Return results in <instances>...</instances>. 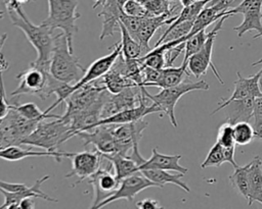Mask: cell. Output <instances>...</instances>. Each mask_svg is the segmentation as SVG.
Here are the masks:
<instances>
[{
	"label": "cell",
	"instance_id": "cell-1",
	"mask_svg": "<svg viewBox=\"0 0 262 209\" xmlns=\"http://www.w3.org/2000/svg\"><path fill=\"white\" fill-rule=\"evenodd\" d=\"M6 6L11 23L25 34L27 40L37 52V59L34 63L49 66V61L54 47V30L43 25L42 23L39 25L34 24L24 12L21 4L15 0H6Z\"/></svg>",
	"mask_w": 262,
	"mask_h": 209
},
{
	"label": "cell",
	"instance_id": "cell-2",
	"mask_svg": "<svg viewBox=\"0 0 262 209\" xmlns=\"http://www.w3.org/2000/svg\"><path fill=\"white\" fill-rule=\"evenodd\" d=\"M19 80L18 86L11 92V96L33 95L44 100L55 94L56 91L64 84L57 81L49 71V66L38 65L34 62L30 67L16 75Z\"/></svg>",
	"mask_w": 262,
	"mask_h": 209
},
{
	"label": "cell",
	"instance_id": "cell-3",
	"mask_svg": "<svg viewBox=\"0 0 262 209\" xmlns=\"http://www.w3.org/2000/svg\"><path fill=\"white\" fill-rule=\"evenodd\" d=\"M49 71L57 81L70 85L80 81L86 71L80 64L79 58L70 51L63 33L55 35L54 47L49 61Z\"/></svg>",
	"mask_w": 262,
	"mask_h": 209
},
{
	"label": "cell",
	"instance_id": "cell-4",
	"mask_svg": "<svg viewBox=\"0 0 262 209\" xmlns=\"http://www.w3.org/2000/svg\"><path fill=\"white\" fill-rule=\"evenodd\" d=\"M75 136L76 133L71 123L60 116L53 121H40L21 142V145L38 147L47 151H59V146Z\"/></svg>",
	"mask_w": 262,
	"mask_h": 209
},
{
	"label": "cell",
	"instance_id": "cell-5",
	"mask_svg": "<svg viewBox=\"0 0 262 209\" xmlns=\"http://www.w3.org/2000/svg\"><path fill=\"white\" fill-rule=\"evenodd\" d=\"M48 15L41 22L52 30L60 29L66 35L69 48L74 52V37L78 32L76 21L81 16L77 11L78 0H47Z\"/></svg>",
	"mask_w": 262,
	"mask_h": 209
},
{
	"label": "cell",
	"instance_id": "cell-6",
	"mask_svg": "<svg viewBox=\"0 0 262 209\" xmlns=\"http://www.w3.org/2000/svg\"><path fill=\"white\" fill-rule=\"evenodd\" d=\"M141 89L145 97L156 103L162 111L166 113L169 117L170 122L174 127H177V121L175 117V106L178 100L186 93L196 91V90H209V85L205 81H198L195 83L191 82H182L179 85L164 88L158 94L150 95L144 86H141Z\"/></svg>",
	"mask_w": 262,
	"mask_h": 209
},
{
	"label": "cell",
	"instance_id": "cell-7",
	"mask_svg": "<svg viewBox=\"0 0 262 209\" xmlns=\"http://www.w3.org/2000/svg\"><path fill=\"white\" fill-rule=\"evenodd\" d=\"M39 122L24 117L11 108L7 115L0 120V149L10 145H21V142Z\"/></svg>",
	"mask_w": 262,
	"mask_h": 209
},
{
	"label": "cell",
	"instance_id": "cell-8",
	"mask_svg": "<svg viewBox=\"0 0 262 209\" xmlns=\"http://www.w3.org/2000/svg\"><path fill=\"white\" fill-rule=\"evenodd\" d=\"M228 16H230V15H224L221 18L218 19V22L209 32L208 39L206 40L204 46L196 53H194L193 55H191L188 58V60H187V70L191 74H193L195 77H200V76L206 74L208 67H211L215 76L217 77V80L222 85H224V82L221 79V75L219 74L217 67L215 66V64L212 61V54H213V46H214L215 38H216L218 32L220 31V29L222 28V24H223L224 20Z\"/></svg>",
	"mask_w": 262,
	"mask_h": 209
},
{
	"label": "cell",
	"instance_id": "cell-9",
	"mask_svg": "<svg viewBox=\"0 0 262 209\" xmlns=\"http://www.w3.org/2000/svg\"><path fill=\"white\" fill-rule=\"evenodd\" d=\"M231 15L241 13L244 19L241 24L233 28L238 37L250 31H257L258 34L254 39L260 38L262 35V0H242L238 5L229 10Z\"/></svg>",
	"mask_w": 262,
	"mask_h": 209
},
{
	"label": "cell",
	"instance_id": "cell-10",
	"mask_svg": "<svg viewBox=\"0 0 262 209\" xmlns=\"http://www.w3.org/2000/svg\"><path fill=\"white\" fill-rule=\"evenodd\" d=\"M84 142V147L93 145L101 154L120 153L127 155L113 135L110 124L98 125L88 130H81L76 134Z\"/></svg>",
	"mask_w": 262,
	"mask_h": 209
},
{
	"label": "cell",
	"instance_id": "cell-11",
	"mask_svg": "<svg viewBox=\"0 0 262 209\" xmlns=\"http://www.w3.org/2000/svg\"><path fill=\"white\" fill-rule=\"evenodd\" d=\"M150 187H158L161 188L158 184L151 181L150 179H148L146 176H144L139 170L128 175L127 177L123 178L120 181V185L118 187V189L116 190V192L110 196L108 198H106L105 200H103L102 202H100L96 208H101L104 207L117 200L120 199H126L129 202H132V200L134 199V197L139 194L141 191L150 188Z\"/></svg>",
	"mask_w": 262,
	"mask_h": 209
},
{
	"label": "cell",
	"instance_id": "cell-12",
	"mask_svg": "<svg viewBox=\"0 0 262 209\" xmlns=\"http://www.w3.org/2000/svg\"><path fill=\"white\" fill-rule=\"evenodd\" d=\"M72 169L69 173H67L66 177H72L77 176L78 179L73 185L75 187L76 185L80 184L81 181L86 180L89 176H91L93 173H95L98 168L101 165L102 162V155L97 150L95 152L91 151H84L75 153L72 157Z\"/></svg>",
	"mask_w": 262,
	"mask_h": 209
},
{
	"label": "cell",
	"instance_id": "cell-13",
	"mask_svg": "<svg viewBox=\"0 0 262 209\" xmlns=\"http://www.w3.org/2000/svg\"><path fill=\"white\" fill-rule=\"evenodd\" d=\"M144 96L141 86L127 87L117 94L110 93L101 113V118H105L121 110L132 108L139 103Z\"/></svg>",
	"mask_w": 262,
	"mask_h": 209
},
{
	"label": "cell",
	"instance_id": "cell-14",
	"mask_svg": "<svg viewBox=\"0 0 262 209\" xmlns=\"http://www.w3.org/2000/svg\"><path fill=\"white\" fill-rule=\"evenodd\" d=\"M121 51H122V45L120 42H118L114 46L111 53H108L107 55H104L102 57H99L98 59L93 61L90 64V66L87 68V70L85 71L83 77L80 81H78L76 84L70 85L69 96L78 88H81L91 82L101 79L113 66V64L115 63V61L121 54Z\"/></svg>",
	"mask_w": 262,
	"mask_h": 209
},
{
	"label": "cell",
	"instance_id": "cell-15",
	"mask_svg": "<svg viewBox=\"0 0 262 209\" xmlns=\"http://www.w3.org/2000/svg\"><path fill=\"white\" fill-rule=\"evenodd\" d=\"M86 180L93 188V202L90 208H96L100 202L112 196L120 185L115 173H113L110 168L101 167V165L98 170Z\"/></svg>",
	"mask_w": 262,
	"mask_h": 209
},
{
	"label": "cell",
	"instance_id": "cell-16",
	"mask_svg": "<svg viewBox=\"0 0 262 209\" xmlns=\"http://www.w3.org/2000/svg\"><path fill=\"white\" fill-rule=\"evenodd\" d=\"M145 99H146V97L144 95L141 98L140 102L135 107L124 109V110H121V111H119V112H117L113 115H110L105 118H101L94 125H92L91 128H93L95 126H98V125H104V124L116 125V124H121V123H128V122H132V121L140 120L148 114L157 113V112L162 111L161 108L154 102H152L151 105L147 106L145 104Z\"/></svg>",
	"mask_w": 262,
	"mask_h": 209
},
{
	"label": "cell",
	"instance_id": "cell-17",
	"mask_svg": "<svg viewBox=\"0 0 262 209\" xmlns=\"http://www.w3.org/2000/svg\"><path fill=\"white\" fill-rule=\"evenodd\" d=\"M262 73V68L256 72L253 75L250 76H243L241 72H236L237 80L234 82V90L231 94V96L227 99L222 98L219 106L211 113V115L217 113L221 109H223L229 102L236 100V99H243L246 97H259L262 95V91L259 86V77Z\"/></svg>",
	"mask_w": 262,
	"mask_h": 209
},
{
	"label": "cell",
	"instance_id": "cell-18",
	"mask_svg": "<svg viewBox=\"0 0 262 209\" xmlns=\"http://www.w3.org/2000/svg\"><path fill=\"white\" fill-rule=\"evenodd\" d=\"M117 127H112V132L118 143L123 148L124 152L128 155V151L132 147L138 146V142L141 139L142 132L147 127L148 123L143 119L116 124Z\"/></svg>",
	"mask_w": 262,
	"mask_h": 209
},
{
	"label": "cell",
	"instance_id": "cell-19",
	"mask_svg": "<svg viewBox=\"0 0 262 209\" xmlns=\"http://www.w3.org/2000/svg\"><path fill=\"white\" fill-rule=\"evenodd\" d=\"M50 178V175H44L40 178H38L35 184L32 187H28L25 190L17 191V192H8L4 190H0V193L4 196V202L0 206V209L4 208H19L20 201L26 197H34V198H40L49 202H57L56 199L51 198L47 194L41 191V185Z\"/></svg>",
	"mask_w": 262,
	"mask_h": 209
},
{
	"label": "cell",
	"instance_id": "cell-20",
	"mask_svg": "<svg viewBox=\"0 0 262 209\" xmlns=\"http://www.w3.org/2000/svg\"><path fill=\"white\" fill-rule=\"evenodd\" d=\"M178 14L176 15H170V14H162L157 16H143L141 23L133 37L143 48L145 51V54L150 51L149 47V41L157 32L159 28L165 24L172 23Z\"/></svg>",
	"mask_w": 262,
	"mask_h": 209
},
{
	"label": "cell",
	"instance_id": "cell-21",
	"mask_svg": "<svg viewBox=\"0 0 262 209\" xmlns=\"http://www.w3.org/2000/svg\"><path fill=\"white\" fill-rule=\"evenodd\" d=\"M74 154V152L64 151H33L21 148L19 145H10L0 149V158L7 161H18L27 157H52L60 162L62 158H71Z\"/></svg>",
	"mask_w": 262,
	"mask_h": 209
},
{
	"label": "cell",
	"instance_id": "cell-22",
	"mask_svg": "<svg viewBox=\"0 0 262 209\" xmlns=\"http://www.w3.org/2000/svg\"><path fill=\"white\" fill-rule=\"evenodd\" d=\"M127 0H105L101 5V11L98 16L102 17V29L99 40L113 36L117 28H119V20L123 13L122 7Z\"/></svg>",
	"mask_w": 262,
	"mask_h": 209
},
{
	"label": "cell",
	"instance_id": "cell-23",
	"mask_svg": "<svg viewBox=\"0 0 262 209\" xmlns=\"http://www.w3.org/2000/svg\"><path fill=\"white\" fill-rule=\"evenodd\" d=\"M181 159V155H165L158 152L157 148L152 149L151 156L149 159H145V161L138 166V170L144 168H158L164 169L168 171H176L186 173L188 169L179 164V160Z\"/></svg>",
	"mask_w": 262,
	"mask_h": 209
},
{
	"label": "cell",
	"instance_id": "cell-24",
	"mask_svg": "<svg viewBox=\"0 0 262 209\" xmlns=\"http://www.w3.org/2000/svg\"><path fill=\"white\" fill-rule=\"evenodd\" d=\"M254 98L255 97H246L229 102L224 107L227 122L234 124L239 121H249L251 118H253Z\"/></svg>",
	"mask_w": 262,
	"mask_h": 209
},
{
	"label": "cell",
	"instance_id": "cell-25",
	"mask_svg": "<svg viewBox=\"0 0 262 209\" xmlns=\"http://www.w3.org/2000/svg\"><path fill=\"white\" fill-rule=\"evenodd\" d=\"M249 182L250 194L248 204L252 205L254 201L262 204V159L255 156L249 162Z\"/></svg>",
	"mask_w": 262,
	"mask_h": 209
},
{
	"label": "cell",
	"instance_id": "cell-26",
	"mask_svg": "<svg viewBox=\"0 0 262 209\" xmlns=\"http://www.w3.org/2000/svg\"><path fill=\"white\" fill-rule=\"evenodd\" d=\"M139 171L148 179L158 184L161 188L165 184H173L183 189L186 193L190 192V188L184 181L181 180V177L184 176V173L182 172L170 173L168 172V170L158 169V168H144V169H140Z\"/></svg>",
	"mask_w": 262,
	"mask_h": 209
},
{
	"label": "cell",
	"instance_id": "cell-27",
	"mask_svg": "<svg viewBox=\"0 0 262 209\" xmlns=\"http://www.w3.org/2000/svg\"><path fill=\"white\" fill-rule=\"evenodd\" d=\"M107 161H110L115 170V175L119 181L128 175L138 171L137 163L131 159L128 155H123L120 153L112 154H101Z\"/></svg>",
	"mask_w": 262,
	"mask_h": 209
},
{
	"label": "cell",
	"instance_id": "cell-28",
	"mask_svg": "<svg viewBox=\"0 0 262 209\" xmlns=\"http://www.w3.org/2000/svg\"><path fill=\"white\" fill-rule=\"evenodd\" d=\"M185 74H189L187 70V65L181 64L179 67L167 66L161 69V74L159 80L151 84L149 87H159V88H169L181 84L184 81Z\"/></svg>",
	"mask_w": 262,
	"mask_h": 209
},
{
	"label": "cell",
	"instance_id": "cell-29",
	"mask_svg": "<svg viewBox=\"0 0 262 209\" xmlns=\"http://www.w3.org/2000/svg\"><path fill=\"white\" fill-rule=\"evenodd\" d=\"M119 31L121 33V45L122 55L126 59H138L145 55V51L142 46L130 35L126 27L121 20H119Z\"/></svg>",
	"mask_w": 262,
	"mask_h": 209
},
{
	"label": "cell",
	"instance_id": "cell-30",
	"mask_svg": "<svg viewBox=\"0 0 262 209\" xmlns=\"http://www.w3.org/2000/svg\"><path fill=\"white\" fill-rule=\"evenodd\" d=\"M144 6L149 16H157L162 14H170L175 11L179 4H175L176 0H136Z\"/></svg>",
	"mask_w": 262,
	"mask_h": 209
},
{
	"label": "cell",
	"instance_id": "cell-31",
	"mask_svg": "<svg viewBox=\"0 0 262 209\" xmlns=\"http://www.w3.org/2000/svg\"><path fill=\"white\" fill-rule=\"evenodd\" d=\"M229 180L232 187L239 193L246 200L249 199L250 182H249V163L244 166H237L234 171L229 175Z\"/></svg>",
	"mask_w": 262,
	"mask_h": 209
},
{
	"label": "cell",
	"instance_id": "cell-32",
	"mask_svg": "<svg viewBox=\"0 0 262 209\" xmlns=\"http://www.w3.org/2000/svg\"><path fill=\"white\" fill-rule=\"evenodd\" d=\"M11 108L16 110L20 115L24 117L31 119V120H37V121H42L46 118H58L61 115H56V114H50L45 111L40 110V108L33 102H28L25 104H11Z\"/></svg>",
	"mask_w": 262,
	"mask_h": 209
},
{
	"label": "cell",
	"instance_id": "cell-33",
	"mask_svg": "<svg viewBox=\"0 0 262 209\" xmlns=\"http://www.w3.org/2000/svg\"><path fill=\"white\" fill-rule=\"evenodd\" d=\"M193 21H194V19H189V20L179 22L173 27H168V29L164 32V34L161 36V38L156 42L155 47L159 46L162 43L174 41V40H177V39L187 36L191 31Z\"/></svg>",
	"mask_w": 262,
	"mask_h": 209
},
{
	"label": "cell",
	"instance_id": "cell-34",
	"mask_svg": "<svg viewBox=\"0 0 262 209\" xmlns=\"http://www.w3.org/2000/svg\"><path fill=\"white\" fill-rule=\"evenodd\" d=\"M209 33L205 32L204 30L199 31L198 33L193 34L192 36H190L186 41H185V47H184V58H183V62L182 64L187 65V60L188 58L193 55L194 53H196L205 44L206 40L208 39Z\"/></svg>",
	"mask_w": 262,
	"mask_h": 209
},
{
	"label": "cell",
	"instance_id": "cell-35",
	"mask_svg": "<svg viewBox=\"0 0 262 209\" xmlns=\"http://www.w3.org/2000/svg\"><path fill=\"white\" fill-rule=\"evenodd\" d=\"M232 130L235 145H248L255 138L254 128L249 121H239L232 124Z\"/></svg>",
	"mask_w": 262,
	"mask_h": 209
},
{
	"label": "cell",
	"instance_id": "cell-36",
	"mask_svg": "<svg viewBox=\"0 0 262 209\" xmlns=\"http://www.w3.org/2000/svg\"><path fill=\"white\" fill-rule=\"evenodd\" d=\"M224 163V151L223 147L216 142L210 149V151L207 154V157L202 162L201 167L207 168V167H218L221 164Z\"/></svg>",
	"mask_w": 262,
	"mask_h": 209
},
{
	"label": "cell",
	"instance_id": "cell-37",
	"mask_svg": "<svg viewBox=\"0 0 262 209\" xmlns=\"http://www.w3.org/2000/svg\"><path fill=\"white\" fill-rule=\"evenodd\" d=\"M139 61L148 67L156 68V69H162L166 66V60H165V53L159 52L156 49H150L145 55L138 58Z\"/></svg>",
	"mask_w": 262,
	"mask_h": 209
},
{
	"label": "cell",
	"instance_id": "cell-38",
	"mask_svg": "<svg viewBox=\"0 0 262 209\" xmlns=\"http://www.w3.org/2000/svg\"><path fill=\"white\" fill-rule=\"evenodd\" d=\"M217 142L223 147L228 148L235 146L234 138H233V130H232V124L229 122H224L220 125L218 129V136H217Z\"/></svg>",
	"mask_w": 262,
	"mask_h": 209
},
{
	"label": "cell",
	"instance_id": "cell-39",
	"mask_svg": "<svg viewBox=\"0 0 262 209\" xmlns=\"http://www.w3.org/2000/svg\"><path fill=\"white\" fill-rule=\"evenodd\" d=\"M125 14L131 16H149L146 9L136 0H127L122 7Z\"/></svg>",
	"mask_w": 262,
	"mask_h": 209
},
{
	"label": "cell",
	"instance_id": "cell-40",
	"mask_svg": "<svg viewBox=\"0 0 262 209\" xmlns=\"http://www.w3.org/2000/svg\"><path fill=\"white\" fill-rule=\"evenodd\" d=\"M10 109H11V104L8 102L6 98L3 79H2V72H0V120L7 115Z\"/></svg>",
	"mask_w": 262,
	"mask_h": 209
},
{
	"label": "cell",
	"instance_id": "cell-41",
	"mask_svg": "<svg viewBox=\"0 0 262 209\" xmlns=\"http://www.w3.org/2000/svg\"><path fill=\"white\" fill-rule=\"evenodd\" d=\"M28 186L24 182H8L0 179V190L8 191V192H17L27 189Z\"/></svg>",
	"mask_w": 262,
	"mask_h": 209
},
{
	"label": "cell",
	"instance_id": "cell-42",
	"mask_svg": "<svg viewBox=\"0 0 262 209\" xmlns=\"http://www.w3.org/2000/svg\"><path fill=\"white\" fill-rule=\"evenodd\" d=\"M136 206L140 209H158V208H162V206L160 205V203L155 200V199H150V198H146L144 200H141L139 202L136 203Z\"/></svg>",
	"mask_w": 262,
	"mask_h": 209
},
{
	"label": "cell",
	"instance_id": "cell-43",
	"mask_svg": "<svg viewBox=\"0 0 262 209\" xmlns=\"http://www.w3.org/2000/svg\"><path fill=\"white\" fill-rule=\"evenodd\" d=\"M235 146L228 147V148H223L224 151V162H228L233 166V168H236L238 165L236 164L234 160V148Z\"/></svg>",
	"mask_w": 262,
	"mask_h": 209
},
{
	"label": "cell",
	"instance_id": "cell-44",
	"mask_svg": "<svg viewBox=\"0 0 262 209\" xmlns=\"http://www.w3.org/2000/svg\"><path fill=\"white\" fill-rule=\"evenodd\" d=\"M254 136L262 140V116H254Z\"/></svg>",
	"mask_w": 262,
	"mask_h": 209
},
{
	"label": "cell",
	"instance_id": "cell-45",
	"mask_svg": "<svg viewBox=\"0 0 262 209\" xmlns=\"http://www.w3.org/2000/svg\"><path fill=\"white\" fill-rule=\"evenodd\" d=\"M254 116H262V95L254 98Z\"/></svg>",
	"mask_w": 262,
	"mask_h": 209
},
{
	"label": "cell",
	"instance_id": "cell-46",
	"mask_svg": "<svg viewBox=\"0 0 262 209\" xmlns=\"http://www.w3.org/2000/svg\"><path fill=\"white\" fill-rule=\"evenodd\" d=\"M19 208H35L34 197H26L19 203Z\"/></svg>",
	"mask_w": 262,
	"mask_h": 209
},
{
	"label": "cell",
	"instance_id": "cell-47",
	"mask_svg": "<svg viewBox=\"0 0 262 209\" xmlns=\"http://www.w3.org/2000/svg\"><path fill=\"white\" fill-rule=\"evenodd\" d=\"M7 68H8V62L0 50V72L7 70Z\"/></svg>",
	"mask_w": 262,
	"mask_h": 209
},
{
	"label": "cell",
	"instance_id": "cell-48",
	"mask_svg": "<svg viewBox=\"0 0 262 209\" xmlns=\"http://www.w3.org/2000/svg\"><path fill=\"white\" fill-rule=\"evenodd\" d=\"M178 1H179L180 5H181L182 7H185V6H188V5L192 4L195 0H178Z\"/></svg>",
	"mask_w": 262,
	"mask_h": 209
},
{
	"label": "cell",
	"instance_id": "cell-49",
	"mask_svg": "<svg viewBox=\"0 0 262 209\" xmlns=\"http://www.w3.org/2000/svg\"><path fill=\"white\" fill-rule=\"evenodd\" d=\"M261 63H262V58L259 59L258 61L254 62L252 65L255 66V65H258V64H261ZM259 86H260V89H261V91H262V73H261V75H260V77H259Z\"/></svg>",
	"mask_w": 262,
	"mask_h": 209
},
{
	"label": "cell",
	"instance_id": "cell-50",
	"mask_svg": "<svg viewBox=\"0 0 262 209\" xmlns=\"http://www.w3.org/2000/svg\"><path fill=\"white\" fill-rule=\"evenodd\" d=\"M6 39H7V34H6V33H5V34H3V35L0 37V50L2 49L3 45L5 44V41H6Z\"/></svg>",
	"mask_w": 262,
	"mask_h": 209
},
{
	"label": "cell",
	"instance_id": "cell-51",
	"mask_svg": "<svg viewBox=\"0 0 262 209\" xmlns=\"http://www.w3.org/2000/svg\"><path fill=\"white\" fill-rule=\"evenodd\" d=\"M93 1H94V4H93L92 8L95 9V8H97L98 6H101V5L104 3L105 0H93Z\"/></svg>",
	"mask_w": 262,
	"mask_h": 209
},
{
	"label": "cell",
	"instance_id": "cell-52",
	"mask_svg": "<svg viewBox=\"0 0 262 209\" xmlns=\"http://www.w3.org/2000/svg\"><path fill=\"white\" fill-rule=\"evenodd\" d=\"M4 17V11L0 10V19H2Z\"/></svg>",
	"mask_w": 262,
	"mask_h": 209
},
{
	"label": "cell",
	"instance_id": "cell-53",
	"mask_svg": "<svg viewBox=\"0 0 262 209\" xmlns=\"http://www.w3.org/2000/svg\"><path fill=\"white\" fill-rule=\"evenodd\" d=\"M195 1H199V0H195Z\"/></svg>",
	"mask_w": 262,
	"mask_h": 209
},
{
	"label": "cell",
	"instance_id": "cell-54",
	"mask_svg": "<svg viewBox=\"0 0 262 209\" xmlns=\"http://www.w3.org/2000/svg\"><path fill=\"white\" fill-rule=\"evenodd\" d=\"M261 39H262V36H261Z\"/></svg>",
	"mask_w": 262,
	"mask_h": 209
}]
</instances>
